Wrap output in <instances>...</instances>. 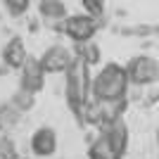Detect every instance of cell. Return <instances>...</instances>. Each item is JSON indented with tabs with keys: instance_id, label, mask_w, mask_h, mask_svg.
<instances>
[{
	"instance_id": "277c9868",
	"label": "cell",
	"mask_w": 159,
	"mask_h": 159,
	"mask_svg": "<svg viewBox=\"0 0 159 159\" xmlns=\"http://www.w3.org/2000/svg\"><path fill=\"white\" fill-rule=\"evenodd\" d=\"M126 71L133 86H152L159 81V62L147 55H138L126 64Z\"/></svg>"
},
{
	"instance_id": "52a82bcc",
	"label": "cell",
	"mask_w": 159,
	"mask_h": 159,
	"mask_svg": "<svg viewBox=\"0 0 159 159\" xmlns=\"http://www.w3.org/2000/svg\"><path fill=\"white\" fill-rule=\"evenodd\" d=\"M98 128L109 135L114 154L119 159H124V154H126V150H128V128H126V124H124V116L116 119V121H112V124H100Z\"/></svg>"
},
{
	"instance_id": "4fadbf2b",
	"label": "cell",
	"mask_w": 159,
	"mask_h": 159,
	"mask_svg": "<svg viewBox=\"0 0 159 159\" xmlns=\"http://www.w3.org/2000/svg\"><path fill=\"white\" fill-rule=\"evenodd\" d=\"M76 55H79L86 64H90V66H98L100 60H102V50H100V45H98V43H93V40H88V43H79V45H76Z\"/></svg>"
},
{
	"instance_id": "ba28073f",
	"label": "cell",
	"mask_w": 159,
	"mask_h": 159,
	"mask_svg": "<svg viewBox=\"0 0 159 159\" xmlns=\"http://www.w3.org/2000/svg\"><path fill=\"white\" fill-rule=\"evenodd\" d=\"M57 150V133L50 126H43L31 135V152L36 157H52Z\"/></svg>"
},
{
	"instance_id": "7a4b0ae2",
	"label": "cell",
	"mask_w": 159,
	"mask_h": 159,
	"mask_svg": "<svg viewBox=\"0 0 159 159\" xmlns=\"http://www.w3.org/2000/svg\"><path fill=\"white\" fill-rule=\"evenodd\" d=\"M131 79H128L126 66L109 62L93 76V98L98 100H121L126 98Z\"/></svg>"
},
{
	"instance_id": "8992f818",
	"label": "cell",
	"mask_w": 159,
	"mask_h": 159,
	"mask_svg": "<svg viewBox=\"0 0 159 159\" xmlns=\"http://www.w3.org/2000/svg\"><path fill=\"white\" fill-rule=\"evenodd\" d=\"M43 86H45V69H43L40 60L29 57L26 64L21 66V83H19V88L31 90V93H40Z\"/></svg>"
},
{
	"instance_id": "ac0fdd59",
	"label": "cell",
	"mask_w": 159,
	"mask_h": 159,
	"mask_svg": "<svg viewBox=\"0 0 159 159\" xmlns=\"http://www.w3.org/2000/svg\"><path fill=\"white\" fill-rule=\"evenodd\" d=\"M29 29H31V33H36V31H38V19H33L31 24H29Z\"/></svg>"
},
{
	"instance_id": "5bb4252c",
	"label": "cell",
	"mask_w": 159,
	"mask_h": 159,
	"mask_svg": "<svg viewBox=\"0 0 159 159\" xmlns=\"http://www.w3.org/2000/svg\"><path fill=\"white\" fill-rule=\"evenodd\" d=\"M12 105L17 107L19 112H29V109H33V107H36V93L19 88V90L12 95Z\"/></svg>"
},
{
	"instance_id": "30bf717a",
	"label": "cell",
	"mask_w": 159,
	"mask_h": 159,
	"mask_svg": "<svg viewBox=\"0 0 159 159\" xmlns=\"http://www.w3.org/2000/svg\"><path fill=\"white\" fill-rule=\"evenodd\" d=\"M38 12L45 19V24H50V21H64L69 17L66 14V5L62 0H38Z\"/></svg>"
},
{
	"instance_id": "e0dca14e",
	"label": "cell",
	"mask_w": 159,
	"mask_h": 159,
	"mask_svg": "<svg viewBox=\"0 0 159 159\" xmlns=\"http://www.w3.org/2000/svg\"><path fill=\"white\" fill-rule=\"evenodd\" d=\"M0 159H19V152H17V145H14L12 138H0Z\"/></svg>"
},
{
	"instance_id": "8fae6325",
	"label": "cell",
	"mask_w": 159,
	"mask_h": 159,
	"mask_svg": "<svg viewBox=\"0 0 159 159\" xmlns=\"http://www.w3.org/2000/svg\"><path fill=\"white\" fill-rule=\"evenodd\" d=\"M88 157L90 159H119L112 150V143H109V135L105 131H100V135L90 143L88 147Z\"/></svg>"
},
{
	"instance_id": "6da1fadb",
	"label": "cell",
	"mask_w": 159,
	"mask_h": 159,
	"mask_svg": "<svg viewBox=\"0 0 159 159\" xmlns=\"http://www.w3.org/2000/svg\"><path fill=\"white\" fill-rule=\"evenodd\" d=\"M64 95L66 102L71 107V112L79 119L81 107L88 98H93V76H90V64L81 60L79 55L74 57L71 66L64 71Z\"/></svg>"
},
{
	"instance_id": "9c48e42d",
	"label": "cell",
	"mask_w": 159,
	"mask_h": 159,
	"mask_svg": "<svg viewBox=\"0 0 159 159\" xmlns=\"http://www.w3.org/2000/svg\"><path fill=\"white\" fill-rule=\"evenodd\" d=\"M29 55H26V45H24V40L19 36H14L5 43L2 48V62H5L10 69H21V66L26 64Z\"/></svg>"
},
{
	"instance_id": "3957f363",
	"label": "cell",
	"mask_w": 159,
	"mask_h": 159,
	"mask_svg": "<svg viewBox=\"0 0 159 159\" xmlns=\"http://www.w3.org/2000/svg\"><path fill=\"white\" fill-rule=\"evenodd\" d=\"M100 26H102V19H95L90 14H69L64 19V33L76 45L93 40V36L100 31Z\"/></svg>"
},
{
	"instance_id": "5b68a950",
	"label": "cell",
	"mask_w": 159,
	"mask_h": 159,
	"mask_svg": "<svg viewBox=\"0 0 159 159\" xmlns=\"http://www.w3.org/2000/svg\"><path fill=\"white\" fill-rule=\"evenodd\" d=\"M74 57H76V52H71L69 48H64V45H52V48H48L45 52H43L40 64H43L45 74H62V71H66V69L71 66Z\"/></svg>"
},
{
	"instance_id": "2e32d148",
	"label": "cell",
	"mask_w": 159,
	"mask_h": 159,
	"mask_svg": "<svg viewBox=\"0 0 159 159\" xmlns=\"http://www.w3.org/2000/svg\"><path fill=\"white\" fill-rule=\"evenodd\" d=\"M86 14L95 17V19H105V0H79Z\"/></svg>"
},
{
	"instance_id": "9a60e30c",
	"label": "cell",
	"mask_w": 159,
	"mask_h": 159,
	"mask_svg": "<svg viewBox=\"0 0 159 159\" xmlns=\"http://www.w3.org/2000/svg\"><path fill=\"white\" fill-rule=\"evenodd\" d=\"M2 5H5L7 14L10 17H21L24 12H29V5H31V0H2Z\"/></svg>"
},
{
	"instance_id": "7c38bea8",
	"label": "cell",
	"mask_w": 159,
	"mask_h": 159,
	"mask_svg": "<svg viewBox=\"0 0 159 159\" xmlns=\"http://www.w3.org/2000/svg\"><path fill=\"white\" fill-rule=\"evenodd\" d=\"M21 114L24 112H19V109L12 105V100H10V102H2V105H0V131L14 128L17 124H19Z\"/></svg>"
}]
</instances>
